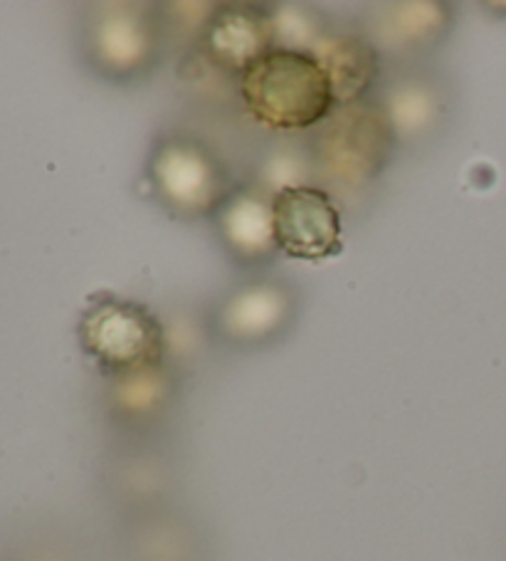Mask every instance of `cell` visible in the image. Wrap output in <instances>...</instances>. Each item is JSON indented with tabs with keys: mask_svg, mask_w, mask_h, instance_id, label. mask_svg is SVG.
Wrapping results in <instances>:
<instances>
[{
	"mask_svg": "<svg viewBox=\"0 0 506 561\" xmlns=\"http://www.w3.org/2000/svg\"><path fill=\"white\" fill-rule=\"evenodd\" d=\"M383 110L393 122L395 134H421L435 124V117L440 114V100L427 84L405 82L395 87Z\"/></svg>",
	"mask_w": 506,
	"mask_h": 561,
	"instance_id": "cell-13",
	"label": "cell"
},
{
	"mask_svg": "<svg viewBox=\"0 0 506 561\" xmlns=\"http://www.w3.org/2000/svg\"><path fill=\"white\" fill-rule=\"evenodd\" d=\"M151 181L165 206L181 216H206L230 198L218 159L191 139H169L156 149Z\"/></svg>",
	"mask_w": 506,
	"mask_h": 561,
	"instance_id": "cell-4",
	"label": "cell"
},
{
	"mask_svg": "<svg viewBox=\"0 0 506 561\" xmlns=\"http://www.w3.org/2000/svg\"><path fill=\"white\" fill-rule=\"evenodd\" d=\"M220 228L232 253L240 257H262L277 248L272 198L265 201L250 191L232 193L220 208Z\"/></svg>",
	"mask_w": 506,
	"mask_h": 561,
	"instance_id": "cell-10",
	"label": "cell"
},
{
	"mask_svg": "<svg viewBox=\"0 0 506 561\" xmlns=\"http://www.w3.org/2000/svg\"><path fill=\"white\" fill-rule=\"evenodd\" d=\"M200 33L212 65L240 77L277 47L275 18L245 3L216 8Z\"/></svg>",
	"mask_w": 506,
	"mask_h": 561,
	"instance_id": "cell-7",
	"label": "cell"
},
{
	"mask_svg": "<svg viewBox=\"0 0 506 561\" xmlns=\"http://www.w3.org/2000/svg\"><path fill=\"white\" fill-rule=\"evenodd\" d=\"M275 240L281 253L319 263L342 250V213L324 188L289 183L272 196Z\"/></svg>",
	"mask_w": 506,
	"mask_h": 561,
	"instance_id": "cell-5",
	"label": "cell"
},
{
	"mask_svg": "<svg viewBox=\"0 0 506 561\" xmlns=\"http://www.w3.org/2000/svg\"><path fill=\"white\" fill-rule=\"evenodd\" d=\"M173 383L169 371L161 366H149V369L129 371L112 376L110 386V401L112 413L122 423L141 425L149 423L165 411V405L171 403Z\"/></svg>",
	"mask_w": 506,
	"mask_h": 561,
	"instance_id": "cell-11",
	"label": "cell"
},
{
	"mask_svg": "<svg viewBox=\"0 0 506 561\" xmlns=\"http://www.w3.org/2000/svg\"><path fill=\"white\" fill-rule=\"evenodd\" d=\"M84 352L112 376L161 366L165 354L163 327L151 309L119 297L96 299L82 314Z\"/></svg>",
	"mask_w": 506,
	"mask_h": 561,
	"instance_id": "cell-3",
	"label": "cell"
},
{
	"mask_svg": "<svg viewBox=\"0 0 506 561\" xmlns=\"http://www.w3.org/2000/svg\"><path fill=\"white\" fill-rule=\"evenodd\" d=\"M291 299L277 285H250L228 299L220 324L232 340L252 342L275 334L287 322Z\"/></svg>",
	"mask_w": 506,
	"mask_h": 561,
	"instance_id": "cell-9",
	"label": "cell"
},
{
	"mask_svg": "<svg viewBox=\"0 0 506 561\" xmlns=\"http://www.w3.org/2000/svg\"><path fill=\"white\" fill-rule=\"evenodd\" d=\"M90 53L96 67L110 75H134L151 65L159 53L161 27L149 5H96L90 25Z\"/></svg>",
	"mask_w": 506,
	"mask_h": 561,
	"instance_id": "cell-6",
	"label": "cell"
},
{
	"mask_svg": "<svg viewBox=\"0 0 506 561\" xmlns=\"http://www.w3.org/2000/svg\"><path fill=\"white\" fill-rule=\"evenodd\" d=\"M242 100L262 127L304 131L336 110L329 75L314 53L275 47L242 75Z\"/></svg>",
	"mask_w": 506,
	"mask_h": 561,
	"instance_id": "cell-1",
	"label": "cell"
},
{
	"mask_svg": "<svg viewBox=\"0 0 506 561\" xmlns=\"http://www.w3.org/2000/svg\"><path fill=\"white\" fill-rule=\"evenodd\" d=\"M317 161L329 179L361 186L381 173L395 149V127L381 104L354 102L336 106L319 124Z\"/></svg>",
	"mask_w": 506,
	"mask_h": 561,
	"instance_id": "cell-2",
	"label": "cell"
},
{
	"mask_svg": "<svg viewBox=\"0 0 506 561\" xmlns=\"http://www.w3.org/2000/svg\"><path fill=\"white\" fill-rule=\"evenodd\" d=\"M311 53L329 75L336 106L361 102L381 70L376 47L358 35L326 33L319 37Z\"/></svg>",
	"mask_w": 506,
	"mask_h": 561,
	"instance_id": "cell-8",
	"label": "cell"
},
{
	"mask_svg": "<svg viewBox=\"0 0 506 561\" xmlns=\"http://www.w3.org/2000/svg\"><path fill=\"white\" fill-rule=\"evenodd\" d=\"M378 21V35L393 47H423L442 37L452 21L445 3H395L386 5Z\"/></svg>",
	"mask_w": 506,
	"mask_h": 561,
	"instance_id": "cell-12",
	"label": "cell"
}]
</instances>
